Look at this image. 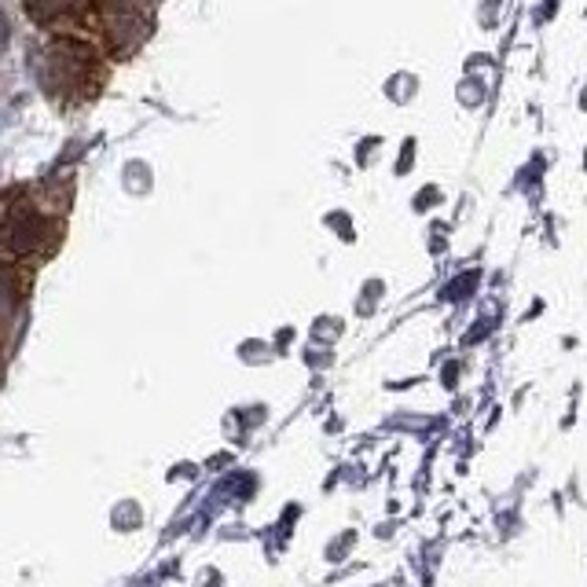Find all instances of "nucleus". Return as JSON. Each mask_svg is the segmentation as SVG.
Segmentation results:
<instances>
[{"mask_svg": "<svg viewBox=\"0 0 587 587\" xmlns=\"http://www.w3.org/2000/svg\"><path fill=\"white\" fill-rule=\"evenodd\" d=\"M96 56L89 44L78 41H52L41 56V81L52 96H81L96 78Z\"/></svg>", "mask_w": 587, "mask_h": 587, "instance_id": "f257e3e1", "label": "nucleus"}, {"mask_svg": "<svg viewBox=\"0 0 587 587\" xmlns=\"http://www.w3.org/2000/svg\"><path fill=\"white\" fill-rule=\"evenodd\" d=\"M52 220L37 213V206L16 202L0 217V265H19L33 253H44L52 247Z\"/></svg>", "mask_w": 587, "mask_h": 587, "instance_id": "f03ea898", "label": "nucleus"}, {"mask_svg": "<svg viewBox=\"0 0 587 587\" xmlns=\"http://www.w3.org/2000/svg\"><path fill=\"white\" fill-rule=\"evenodd\" d=\"M147 30H151V22H147L140 11H129L126 4H118L107 19V41L121 48V52H132V48L147 37Z\"/></svg>", "mask_w": 587, "mask_h": 587, "instance_id": "7ed1b4c3", "label": "nucleus"}, {"mask_svg": "<svg viewBox=\"0 0 587 587\" xmlns=\"http://www.w3.org/2000/svg\"><path fill=\"white\" fill-rule=\"evenodd\" d=\"M22 8L41 27H59V22L84 16L92 8V0H22Z\"/></svg>", "mask_w": 587, "mask_h": 587, "instance_id": "20e7f679", "label": "nucleus"}, {"mask_svg": "<svg viewBox=\"0 0 587 587\" xmlns=\"http://www.w3.org/2000/svg\"><path fill=\"white\" fill-rule=\"evenodd\" d=\"M8 37H11V27H8V19H4V8H0V52L8 48Z\"/></svg>", "mask_w": 587, "mask_h": 587, "instance_id": "39448f33", "label": "nucleus"}, {"mask_svg": "<svg viewBox=\"0 0 587 587\" xmlns=\"http://www.w3.org/2000/svg\"><path fill=\"white\" fill-rule=\"evenodd\" d=\"M115 4H132V0H115Z\"/></svg>", "mask_w": 587, "mask_h": 587, "instance_id": "423d86ee", "label": "nucleus"}]
</instances>
